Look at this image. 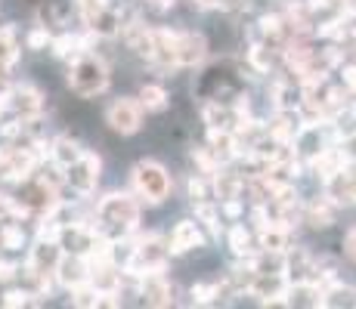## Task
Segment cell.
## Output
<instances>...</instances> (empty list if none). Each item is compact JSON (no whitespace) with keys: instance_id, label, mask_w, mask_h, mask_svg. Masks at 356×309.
Listing matches in <instances>:
<instances>
[{"instance_id":"1","label":"cell","mask_w":356,"mask_h":309,"mask_svg":"<svg viewBox=\"0 0 356 309\" xmlns=\"http://www.w3.org/2000/svg\"><path fill=\"white\" fill-rule=\"evenodd\" d=\"M97 219H99V229L112 232L118 238H127L136 229V223H140V204L127 192H112V195H106L97 204Z\"/></svg>"},{"instance_id":"2","label":"cell","mask_w":356,"mask_h":309,"mask_svg":"<svg viewBox=\"0 0 356 309\" xmlns=\"http://www.w3.org/2000/svg\"><path fill=\"white\" fill-rule=\"evenodd\" d=\"M68 87L78 96H97L108 87V68L106 62L93 53H81L74 56L72 68H68Z\"/></svg>"},{"instance_id":"3","label":"cell","mask_w":356,"mask_h":309,"mask_svg":"<svg viewBox=\"0 0 356 309\" xmlns=\"http://www.w3.org/2000/svg\"><path fill=\"white\" fill-rule=\"evenodd\" d=\"M134 189L146 204H161L170 195V176L159 161H140L134 167Z\"/></svg>"},{"instance_id":"4","label":"cell","mask_w":356,"mask_h":309,"mask_svg":"<svg viewBox=\"0 0 356 309\" xmlns=\"http://www.w3.org/2000/svg\"><path fill=\"white\" fill-rule=\"evenodd\" d=\"M168 244L161 242L159 235H146L134 244V257L121 272L127 276H143V272H164V263H168Z\"/></svg>"},{"instance_id":"5","label":"cell","mask_w":356,"mask_h":309,"mask_svg":"<svg viewBox=\"0 0 356 309\" xmlns=\"http://www.w3.org/2000/svg\"><path fill=\"white\" fill-rule=\"evenodd\" d=\"M65 183L72 185L78 195H90V192L97 189V183H99V158L84 152L78 161L65 167Z\"/></svg>"},{"instance_id":"6","label":"cell","mask_w":356,"mask_h":309,"mask_svg":"<svg viewBox=\"0 0 356 309\" xmlns=\"http://www.w3.org/2000/svg\"><path fill=\"white\" fill-rule=\"evenodd\" d=\"M108 124H112V130H118V133H136L143 124V106L134 99H118L112 102V108H108Z\"/></svg>"},{"instance_id":"7","label":"cell","mask_w":356,"mask_h":309,"mask_svg":"<svg viewBox=\"0 0 356 309\" xmlns=\"http://www.w3.org/2000/svg\"><path fill=\"white\" fill-rule=\"evenodd\" d=\"M208 56V44L195 31H177V68H195Z\"/></svg>"},{"instance_id":"8","label":"cell","mask_w":356,"mask_h":309,"mask_svg":"<svg viewBox=\"0 0 356 309\" xmlns=\"http://www.w3.org/2000/svg\"><path fill=\"white\" fill-rule=\"evenodd\" d=\"M59 257H63V251H59V242H40L31 247V257H29V276L31 278H40V276H50V272H56V263Z\"/></svg>"},{"instance_id":"9","label":"cell","mask_w":356,"mask_h":309,"mask_svg":"<svg viewBox=\"0 0 356 309\" xmlns=\"http://www.w3.org/2000/svg\"><path fill=\"white\" fill-rule=\"evenodd\" d=\"M285 278H291L294 285H300V281H316L319 263L313 260V253H307L304 247H294V251L285 253Z\"/></svg>"},{"instance_id":"10","label":"cell","mask_w":356,"mask_h":309,"mask_svg":"<svg viewBox=\"0 0 356 309\" xmlns=\"http://www.w3.org/2000/svg\"><path fill=\"white\" fill-rule=\"evenodd\" d=\"M56 278L59 285L65 287H74V285H84L87 278H90V266H87V257L84 253H72V257H59L56 263Z\"/></svg>"},{"instance_id":"11","label":"cell","mask_w":356,"mask_h":309,"mask_svg":"<svg viewBox=\"0 0 356 309\" xmlns=\"http://www.w3.org/2000/svg\"><path fill=\"white\" fill-rule=\"evenodd\" d=\"M140 294L149 306H170L174 297H170V285L164 281L161 272H143L140 276Z\"/></svg>"},{"instance_id":"12","label":"cell","mask_w":356,"mask_h":309,"mask_svg":"<svg viewBox=\"0 0 356 309\" xmlns=\"http://www.w3.org/2000/svg\"><path fill=\"white\" fill-rule=\"evenodd\" d=\"M6 106L16 108L22 118H31V115L40 112V106H44V96H40L38 87L22 84V87H13V90L6 93Z\"/></svg>"},{"instance_id":"13","label":"cell","mask_w":356,"mask_h":309,"mask_svg":"<svg viewBox=\"0 0 356 309\" xmlns=\"http://www.w3.org/2000/svg\"><path fill=\"white\" fill-rule=\"evenodd\" d=\"M198 244H204V235H202V229H198V223L195 219H183V223H177L174 235H170L168 251L170 253H186Z\"/></svg>"},{"instance_id":"14","label":"cell","mask_w":356,"mask_h":309,"mask_svg":"<svg viewBox=\"0 0 356 309\" xmlns=\"http://www.w3.org/2000/svg\"><path fill=\"white\" fill-rule=\"evenodd\" d=\"M300 127L304 124L298 121V115H294V108H279V118H276V124L270 127V136L276 142H291L298 140V133H300Z\"/></svg>"},{"instance_id":"15","label":"cell","mask_w":356,"mask_h":309,"mask_svg":"<svg viewBox=\"0 0 356 309\" xmlns=\"http://www.w3.org/2000/svg\"><path fill=\"white\" fill-rule=\"evenodd\" d=\"M289 232L291 229H285V226H279V223H266V226H260V232H257V242H260V251H285L289 247Z\"/></svg>"},{"instance_id":"16","label":"cell","mask_w":356,"mask_h":309,"mask_svg":"<svg viewBox=\"0 0 356 309\" xmlns=\"http://www.w3.org/2000/svg\"><path fill=\"white\" fill-rule=\"evenodd\" d=\"M84 155V149L78 146L74 140H68V136H59V140H53V146H50V158H53V164H59V167H68V164H74L78 158Z\"/></svg>"},{"instance_id":"17","label":"cell","mask_w":356,"mask_h":309,"mask_svg":"<svg viewBox=\"0 0 356 309\" xmlns=\"http://www.w3.org/2000/svg\"><path fill=\"white\" fill-rule=\"evenodd\" d=\"M304 217H307V223L316 226V229L332 226L334 223V204L328 201V198H316V201H310L304 208Z\"/></svg>"},{"instance_id":"18","label":"cell","mask_w":356,"mask_h":309,"mask_svg":"<svg viewBox=\"0 0 356 309\" xmlns=\"http://www.w3.org/2000/svg\"><path fill=\"white\" fill-rule=\"evenodd\" d=\"M242 185H245V180L238 174L217 167V174H214V192H217V198H220V201H223V198H238Z\"/></svg>"},{"instance_id":"19","label":"cell","mask_w":356,"mask_h":309,"mask_svg":"<svg viewBox=\"0 0 356 309\" xmlns=\"http://www.w3.org/2000/svg\"><path fill=\"white\" fill-rule=\"evenodd\" d=\"M140 106L146 108V112H161V108L168 106V90H164L161 84H143Z\"/></svg>"},{"instance_id":"20","label":"cell","mask_w":356,"mask_h":309,"mask_svg":"<svg viewBox=\"0 0 356 309\" xmlns=\"http://www.w3.org/2000/svg\"><path fill=\"white\" fill-rule=\"evenodd\" d=\"M72 303L81 306V309L102 306V294L90 285V281H84V285H74V287H72Z\"/></svg>"},{"instance_id":"21","label":"cell","mask_w":356,"mask_h":309,"mask_svg":"<svg viewBox=\"0 0 356 309\" xmlns=\"http://www.w3.org/2000/svg\"><path fill=\"white\" fill-rule=\"evenodd\" d=\"M229 247L236 251V257H251V232L245 226H232L229 229Z\"/></svg>"},{"instance_id":"22","label":"cell","mask_w":356,"mask_h":309,"mask_svg":"<svg viewBox=\"0 0 356 309\" xmlns=\"http://www.w3.org/2000/svg\"><path fill=\"white\" fill-rule=\"evenodd\" d=\"M0 244L6 247V251H19V247L25 244V232L19 229L16 223H10V226H3L0 229Z\"/></svg>"},{"instance_id":"23","label":"cell","mask_w":356,"mask_h":309,"mask_svg":"<svg viewBox=\"0 0 356 309\" xmlns=\"http://www.w3.org/2000/svg\"><path fill=\"white\" fill-rule=\"evenodd\" d=\"M74 3H78V12H81V19H84L87 25H90L102 10H108L106 0H74Z\"/></svg>"},{"instance_id":"24","label":"cell","mask_w":356,"mask_h":309,"mask_svg":"<svg viewBox=\"0 0 356 309\" xmlns=\"http://www.w3.org/2000/svg\"><path fill=\"white\" fill-rule=\"evenodd\" d=\"M300 90H294L291 84H276V106L279 108H294L298 106Z\"/></svg>"},{"instance_id":"25","label":"cell","mask_w":356,"mask_h":309,"mask_svg":"<svg viewBox=\"0 0 356 309\" xmlns=\"http://www.w3.org/2000/svg\"><path fill=\"white\" fill-rule=\"evenodd\" d=\"M220 285H195L193 287V303H214L220 297Z\"/></svg>"},{"instance_id":"26","label":"cell","mask_w":356,"mask_h":309,"mask_svg":"<svg viewBox=\"0 0 356 309\" xmlns=\"http://www.w3.org/2000/svg\"><path fill=\"white\" fill-rule=\"evenodd\" d=\"M195 214L204 219V226L211 229V235H217L220 232V219H217V214H214V208H211L208 201H202V204H195Z\"/></svg>"},{"instance_id":"27","label":"cell","mask_w":356,"mask_h":309,"mask_svg":"<svg viewBox=\"0 0 356 309\" xmlns=\"http://www.w3.org/2000/svg\"><path fill=\"white\" fill-rule=\"evenodd\" d=\"M50 47H53V53H56V56H72V53L78 50V37H72V34H63V37L50 40Z\"/></svg>"},{"instance_id":"28","label":"cell","mask_w":356,"mask_h":309,"mask_svg":"<svg viewBox=\"0 0 356 309\" xmlns=\"http://www.w3.org/2000/svg\"><path fill=\"white\" fill-rule=\"evenodd\" d=\"M189 198H193V204L208 201V180L204 176H193L189 180Z\"/></svg>"},{"instance_id":"29","label":"cell","mask_w":356,"mask_h":309,"mask_svg":"<svg viewBox=\"0 0 356 309\" xmlns=\"http://www.w3.org/2000/svg\"><path fill=\"white\" fill-rule=\"evenodd\" d=\"M29 297H31L29 291H10V294L3 297V306H10V309H16V306H29V303H31Z\"/></svg>"},{"instance_id":"30","label":"cell","mask_w":356,"mask_h":309,"mask_svg":"<svg viewBox=\"0 0 356 309\" xmlns=\"http://www.w3.org/2000/svg\"><path fill=\"white\" fill-rule=\"evenodd\" d=\"M47 44H50V31H47V28H34L29 34V47H31V50H44Z\"/></svg>"},{"instance_id":"31","label":"cell","mask_w":356,"mask_h":309,"mask_svg":"<svg viewBox=\"0 0 356 309\" xmlns=\"http://www.w3.org/2000/svg\"><path fill=\"white\" fill-rule=\"evenodd\" d=\"M344 174H347V183H350V201H356V158L344 164Z\"/></svg>"},{"instance_id":"32","label":"cell","mask_w":356,"mask_h":309,"mask_svg":"<svg viewBox=\"0 0 356 309\" xmlns=\"http://www.w3.org/2000/svg\"><path fill=\"white\" fill-rule=\"evenodd\" d=\"M223 214H227L229 219H236L238 214H242V201H238V198H223Z\"/></svg>"},{"instance_id":"33","label":"cell","mask_w":356,"mask_h":309,"mask_svg":"<svg viewBox=\"0 0 356 309\" xmlns=\"http://www.w3.org/2000/svg\"><path fill=\"white\" fill-rule=\"evenodd\" d=\"M341 74H344V90L356 96V65H347Z\"/></svg>"},{"instance_id":"34","label":"cell","mask_w":356,"mask_h":309,"mask_svg":"<svg viewBox=\"0 0 356 309\" xmlns=\"http://www.w3.org/2000/svg\"><path fill=\"white\" fill-rule=\"evenodd\" d=\"M344 253L356 263V229H350V232L344 235Z\"/></svg>"},{"instance_id":"35","label":"cell","mask_w":356,"mask_h":309,"mask_svg":"<svg viewBox=\"0 0 356 309\" xmlns=\"http://www.w3.org/2000/svg\"><path fill=\"white\" fill-rule=\"evenodd\" d=\"M16 266H13V263H0V281H10L13 276H16Z\"/></svg>"},{"instance_id":"36","label":"cell","mask_w":356,"mask_h":309,"mask_svg":"<svg viewBox=\"0 0 356 309\" xmlns=\"http://www.w3.org/2000/svg\"><path fill=\"white\" fill-rule=\"evenodd\" d=\"M328 3H332V0H307L304 6H307V12H316V10H325Z\"/></svg>"},{"instance_id":"37","label":"cell","mask_w":356,"mask_h":309,"mask_svg":"<svg viewBox=\"0 0 356 309\" xmlns=\"http://www.w3.org/2000/svg\"><path fill=\"white\" fill-rule=\"evenodd\" d=\"M152 6H159V10H168V6H174V0H149Z\"/></svg>"},{"instance_id":"38","label":"cell","mask_w":356,"mask_h":309,"mask_svg":"<svg viewBox=\"0 0 356 309\" xmlns=\"http://www.w3.org/2000/svg\"><path fill=\"white\" fill-rule=\"evenodd\" d=\"M198 6H204V10H208V6H217V0H195Z\"/></svg>"},{"instance_id":"39","label":"cell","mask_w":356,"mask_h":309,"mask_svg":"<svg viewBox=\"0 0 356 309\" xmlns=\"http://www.w3.org/2000/svg\"><path fill=\"white\" fill-rule=\"evenodd\" d=\"M341 3H350V0H341Z\"/></svg>"}]
</instances>
